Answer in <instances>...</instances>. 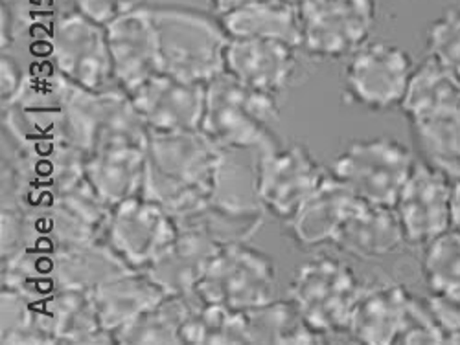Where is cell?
Here are the masks:
<instances>
[{
    "instance_id": "cell-1",
    "label": "cell",
    "mask_w": 460,
    "mask_h": 345,
    "mask_svg": "<svg viewBox=\"0 0 460 345\" xmlns=\"http://www.w3.org/2000/svg\"><path fill=\"white\" fill-rule=\"evenodd\" d=\"M225 152L203 131L149 133L142 195L173 217L217 199Z\"/></svg>"
},
{
    "instance_id": "cell-2",
    "label": "cell",
    "mask_w": 460,
    "mask_h": 345,
    "mask_svg": "<svg viewBox=\"0 0 460 345\" xmlns=\"http://www.w3.org/2000/svg\"><path fill=\"white\" fill-rule=\"evenodd\" d=\"M63 133L85 155L112 143L149 142V129L142 122L129 94L122 89L89 91L61 80Z\"/></svg>"
},
{
    "instance_id": "cell-3",
    "label": "cell",
    "mask_w": 460,
    "mask_h": 345,
    "mask_svg": "<svg viewBox=\"0 0 460 345\" xmlns=\"http://www.w3.org/2000/svg\"><path fill=\"white\" fill-rule=\"evenodd\" d=\"M161 70L191 83H210L225 72L230 35L221 22L188 8H151Z\"/></svg>"
},
{
    "instance_id": "cell-4",
    "label": "cell",
    "mask_w": 460,
    "mask_h": 345,
    "mask_svg": "<svg viewBox=\"0 0 460 345\" xmlns=\"http://www.w3.org/2000/svg\"><path fill=\"white\" fill-rule=\"evenodd\" d=\"M277 120V96L254 91L226 72L207 83L201 131L226 152L273 145L271 125Z\"/></svg>"
},
{
    "instance_id": "cell-5",
    "label": "cell",
    "mask_w": 460,
    "mask_h": 345,
    "mask_svg": "<svg viewBox=\"0 0 460 345\" xmlns=\"http://www.w3.org/2000/svg\"><path fill=\"white\" fill-rule=\"evenodd\" d=\"M414 164L405 143L377 136L350 143L333 160L330 173L363 201L394 208Z\"/></svg>"
},
{
    "instance_id": "cell-6",
    "label": "cell",
    "mask_w": 460,
    "mask_h": 345,
    "mask_svg": "<svg viewBox=\"0 0 460 345\" xmlns=\"http://www.w3.org/2000/svg\"><path fill=\"white\" fill-rule=\"evenodd\" d=\"M363 290L352 266L333 257H317L298 268L289 298L308 325L326 336L347 332Z\"/></svg>"
},
{
    "instance_id": "cell-7",
    "label": "cell",
    "mask_w": 460,
    "mask_h": 345,
    "mask_svg": "<svg viewBox=\"0 0 460 345\" xmlns=\"http://www.w3.org/2000/svg\"><path fill=\"white\" fill-rule=\"evenodd\" d=\"M277 268L270 255L247 243L225 245L217 250L196 296L203 303L249 311L275 299Z\"/></svg>"
},
{
    "instance_id": "cell-8",
    "label": "cell",
    "mask_w": 460,
    "mask_h": 345,
    "mask_svg": "<svg viewBox=\"0 0 460 345\" xmlns=\"http://www.w3.org/2000/svg\"><path fill=\"white\" fill-rule=\"evenodd\" d=\"M52 59L72 83L89 91L117 89L107 28L82 12H65L52 22Z\"/></svg>"
},
{
    "instance_id": "cell-9",
    "label": "cell",
    "mask_w": 460,
    "mask_h": 345,
    "mask_svg": "<svg viewBox=\"0 0 460 345\" xmlns=\"http://www.w3.org/2000/svg\"><path fill=\"white\" fill-rule=\"evenodd\" d=\"M298 12L302 48L323 59L352 56L376 24L374 0H300Z\"/></svg>"
},
{
    "instance_id": "cell-10",
    "label": "cell",
    "mask_w": 460,
    "mask_h": 345,
    "mask_svg": "<svg viewBox=\"0 0 460 345\" xmlns=\"http://www.w3.org/2000/svg\"><path fill=\"white\" fill-rule=\"evenodd\" d=\"M326 171L302 145L261 149L256 166V197L279 219L291 220L319 187Z\"/></svg>"
},
{
    "instance_id": "cell-11",
    "label": "cell",
    "mask_w": 460,
    "mask_h": 345,
    "mask_svg": "<svg viewBox=\"0 0 460 345\" xmlns=\"http://www.w3.org/2000/svg\"><path fill=\"white\" fill-rule=\"evenodd\" d=\"M412 70V59L402 47L368 43L352 54L344 72V91L367 110H389L402 105Z\"/></svg>"
},
{
    "instance_id": "cell-12",
    "label": "cell",
    "mask_w": 460,
    "mask_h": 345,
    "mask_svg": "<svg viewBox=\"0 0 460 345\" xmlns=\"http://www.w3.org/2000/svg\"><path fill=\"white\" fill-rule=\"evenodd\" d=\"M177 236L175 217L161 204L137 195L111 210L103 239L133 271H146Z\"/></svg>"
},
{
    "instance_id": "cell-13",
    "label": "cell",
    "mask_w": 460,
    "mask_h": 345,
    "mask_svg": "<svg viewBox=\"0 0 460 345\" xmlns=\"http://www.w3.org/2000/svg\"><path fill=\"white\" fill-rule=\"evenodd\" d=\"M451 178L416 160L394 204L407 245L428 246L451 229Z\"/></svg>"
},
{
    "instance_id": "cell-14",
    "label": "cell",
    "mask_w": 460,
    "mask_h": 345,
    "mask_svg": "<svg viewBox=\"0 0 460 345\" xmlns=\"http://www.w3.org/2000/svg\"><path fill=\"white\" fill-rule=\"evenodd\" d=\"M149 133L170 134L201 131L207 85L159 72L129 94Z\"/></svg>"
},
{
    "instance_id": "cell-15",
    "label": "cell",
    "mask_w": 460,
    "mask_h": 345,
    "mask_svg": "<svg viewBox=\"0 0 460 345\" xmlns=\"http://www.w3.org/2000/svg\"><path fill=\"white\" fill-rule=\"evenodd\" d=\"M105 28L112 73L119 89L131 94L153 75L163 72L151 8L144 6L135 10Z\"/></svg>"
},
{
    "instance_id": "cell-16",
    "label": "cell",
    "mask_w": 460,
    "mask_h": 345,
    "mask_svg": "<svg viewBox=\"0 0 460 345\" xmlns=\"http://www.w3.org/2000/svg\"><path fill=\"white\" fill-rule=\"evenodd\" d=\"M295 50L277 39L230 37L225 52V72L254 91L277 96L295 75Z\"/></svg>"
},
{
    "instance_id": "cell-17",
    "label": "cell",
    "mask_w": 460,
    "mask_h": 345,
    "mask_svg": "<svg viewBox=\"0 0 460 345\" xmlns=\"http://www.w3.org/2000/svg\"><path fill=\"white\" fill-rule=\"evenodd\" d=\"M146 151L142 143H112L85 160V177L96 194L111 206L142 195L146 180Z\"/></svg>"
},
{
    "instance_id": "cell-18",
    "label": "cell",
    "mask_w": 460,
    "mask_h": 345,
    "mask_svg": "<svg viewBox=\"0 0 460 345\" xmlns=\"http://www.w3.org/2000/svg\"><path fill=\"white\" fill-rule=\"evenodd\" d=\"M363 203L350 187L326 173L314 195L304 203L298 213L289 220L291 234L302 246L332 243L341 226Z\"/></svg>"
},
{
    "instance_id": "cell-19",
    "label": "cell",
    "mask_w": 460,
    "mask_h": 345,
    "mask_svg": "<svg viewBox=\"0 0 460 345\" xmlns=\"http://www.w3.org/2000/svg\"><path fill=\"white\" fill-rule=\"evenodd\" d=\"M219 248L221 245L205 236L179 229V236L144 272L166 294L196 296V289Z\"/></svg>"
},
{
    "instance_id": "cell-20",
    "label": "cell",
    "mask_w": 460,
    "mask_h": 345,
    "mask_svg": "<svg viewBox=\"0 0 460 345\" xmlns=\"http://www.w3.org/2000/svg\"><path fill=\"white\" fill-rule=\"evenodd\" d=\"M332 245L361 259L387 257L405 245L394 208L363 201L335 234Z\"/></svg>"
},
{
    "instance_id": "cell-21",
    "label": "cell",
    "mask_w": 460,
    "mask_h": 345,
    "mask_svg": "<svg viewBox=\"0 0 460 345\" xmlns=\"http://www.w3.org/2000/svg\"><path fill=\"white\" fill-rule=\"evenodd\" d=\"M43 309L54 343H114L100 320L93 290L58 289L43 299Z\"/></svg>"
},
{
    "instance_id": "cell-22",
    "label": "cell",
    "mask_w": 460,
    "mask_h": 345,
    "mask_svg": "<svg viewBox=\"0 0 460 345\" xmlns=\"http://www.w3.org/2000/svg\"><path fill=\"white\" fill-rule=\"evenodd\" d=\"M411 294L398 283L365 289L358 299L347 332L363 343H396Z\"/></svg>"
},
{
    "instance_id": "cell-23",
    "label": "cell",
    "mask_w": 460,
    "mask_h": 345,
    "mask_svg": "<svg viewBox=\"0 0 460 345\" xmlns=\"http://www.w3.org/2000/svg\"><path fill=\"white\" fill-rule=\"evenodd\" d=\"M166 292L144 271L112 278L93 290V299L103 327L114 334L144 311L157 305ZM114 338V336H112Z\"/></svg>"
},
{
    "instance_id": "cell-24",
    "label": "cell",
    "mask_w": 460,
    "mask_h": 345,
    "mask_svg": "<svg viewBox=\"0 0 460 345\" xmlns=\"http://www.w3.org/2000/svg\"><path fill=\"white\" fill-rule=\"evenodd\" d=\"M458 103L460 80L428 56L424 63L414 66L400 108L411 125H416L446 116Z\"/></svg>"
},
{
    "instance_id": "cell-25",
    "label": "cell",
    "mask_w": 460,
    "mask_h": 345,
    "mask_svg": "<svg viewBox=\"0 0 460 345\" xmlns=\"http://www.w3.org/2000/svg\"><path fill=\"white\" fill-rule=\"evenodd\" d=\"M181 232H194L225 246L247 243L263 224L256 206H243L214 199L196 210L175 217Z\"/></svg>"
},
{
    "instance_id": "cell-26",
    "label": "cell",
    "mask_w": 460,
    "mask_h": 345,
    "mask_svg": "<svg viewBox=\"0 0 460 345\" xmlns=\"http://www.w3.org/2000/svg\"><path fill=\"white\" fill-rule=\"evenodd\" d=\"M219 22L230 37H261L302 48L298 4L289 0H261L221 15Z\"/></svg>"
},
{
    "instance_id": "cell-27",
    "label": "cell",
    "mask_w": 460,
    "mask_h": 345,
    "mask_svg": "<svg viewBox=\"0 0 460 345\" xmlns=\"http://www.w3.org/2000/svg\"><path fill=\"white\" fill-rule=\"evenodd\" d=\"M133 268L105 241L70 246L56 255L59 289L94 290L102 283L131 272Z\"/></svg>"
},
{
    "instance_id": "cell-28",
    "label": "cell",
    "mask_w": 460,
    "mask_h": 345,
    "mask_svg": "<svg viewBox=\"0 0 460 345\" xmlns=\"http://www.w3.org/2000/svg\"><path fill=\"white\" fill-rule=\"evenodd\" d=\"M199 303L198 296L166 294L114 332V343H182V329Z\"/></svg>"
},
{
    "instance_id": "cell-29",
    "label": "cell",
    "mask_w": 460,
    "mask_h": 345,
    "mask_svg": "<svg viewBox=\"0 0 460 345\" xmlns=\"http://www.w3.org/2000/svg\"><path fill=\"white\" fill-rule=\"evenodd\" d=\"M249 343H321L324 336L314 331L291 298L271 299L245 311Z\"/></svg>"
},
{
    "instance_id": "cell-30",
    "label": "cell",
    "mask_w": 460,
    "mask_h": 345,
    "mask_svg": "<svg viewBox=\"0 0 460 345\" xmlns=\"http://www.w3.org/2000/svg\"><path fill=\"white\" fill-rule=\"evenodd\" d=\"M411 127L421 160L435 166L451 180L460 178V103L442 118Z\"/></svg>"
},
{
    "instance_id": "cell-31",
    "label": "cell",
    "mask_w": 460,
    "mask_h": 345,
    "mask_svg": "<svg viewBox=\"0 0 460 345\" xmlns=\"http://www.w3.org/2000/svg\"><path fill=\"white\" fill-rule=\"evenodd\" d=\"M0 341L3 343H54L43 301H37L19 290L3 287L0 299Z\"/></svg>"
},
{
    "instance_id": "cell-32",
    "label": "cell",
    "mask_w": 460,
    "mask_h": 345,
    "mask_svg": "<svg viewBox=\"0 0 460 345\" xmlns=\"http://www.w3.org/2000/svg\"><path fill=\"white\" fill-rule=\"evenodd\" d=\"M182 343H249L245 311L201 301L182 329Z\"/></svg>"
},
{
    "instance_id": "cell-33",
    "label": "cell",
    "mask_w": 460,
    "mask_h": 345,
    "mask_svg": "<svg viewBox=\"0 0 460 345\" xmlns=\"http://www.w3.org/2000/svg\"><path fill=\"white\" fill-rule=\"evenodd\" d=\"M421 274L431 294L460 303V232L449 229L424 246Z\"/></svg>"
},
{
    "instance_id": "cell-34",
    "label": "cell",
    "mask_w": 460,
    "mask_h": 345,
    "mask_svg": "<svg viewBox=\"0 0 460 345\" xmlns=\"http://www.w3.org/2000/svg\"><path fill=\"white\" fill-rule=\"evenodd\" d=\"M428 54L460 80V8L447 10L431 24Z\"/></svg>"
},
{
    "instance_id": "cell-35",
    "label": "cell",
    "mask_w": 460,
    "mask_h": 345,
    "mask_svg": "<svg viewBox=\"0 0 460 345\" xmlns=\"http://www.w3.org/2000/svg\"><path fill=\"white\" fill-rule=\"evenodd\" d=\"M396 343H444L428 301L411 298Z\"/></svg>"
},
{
    "instance_id": "cell-36",
    "label": "cell",
    "mask_w": 460,
    "mask_h": 345,
    "mask_svg": "<svg viewBox=\"0 0 460 345\" xmlns=\"http://www.w3.org/2000/svg\"><path fill=\"white\" fill-rule=\"evenodd\" d=\"M54 0H3V48L6 50L17 33L41 21Z\"/></svg>"
},
{
    "instance_id": "cell-37",
    "label": "cell",
    "mask_w": 460,
    "mask_h": 345,
    "mask_svg": "<svg viewBox=\"0 0 460 345\" xmlns=\"http://www.w3.org/2000/svg\"><path fill=\"white\" fill-rule=\"evenodd\" d=\"M147 0H74V6L102 26H109L117 19L140 10Z\"/></svg>"
},
{
    "instance_id": "cell-38",
    "label": "cell",
    "mask_w": 460,
    "mask_h": 345,
    "mask_svg": "<svg viewBox=\"0 0 460 345\" xmlns=\"http://www.w3.org/2000/svg\"><path fill=\"white\" fill-rule=\"evenodd\" d=\"M426 301L440 329L444 343H460V303L437 294H431Z\"/></svg>"
},
{
    "instance_id": "cell-39",
    "label": "cell",
    "mask_w": 460,
    "mask_h": 345,
    "mask_svg": "<svg viewBox=\"0 0 460 345\" xmlns=\"http://www.w3.org/2000/svg\"><path fill=\"white\" fill-rule=\"evenodd\" d=\"M0 85H3V107L10 105L15 101V98L21 94L22 85H24V78L26 73L22 72V68L17 65L15 59H12L10 56H3V65H0Z\"/></svg>"
},
{
    "instance_id": "cell-40",
    "label": "cell",
    "mask_w": 460,
    "mask_h": 345,
    "mask_svg": "<svg viewBox=\"0 0 460 345\" xmlns=\"http://www.w3.org/2000/svg\"><path fill=\"white\" fill-rule=\"evenodd\" d=\"M451 229L460 232V178L451 182Z\"/></svg>"
},
{
    "instance_id": "cell-41",
    "label": "cell",
    "mask_w": 460,
    "mask_h": 345,
    "mask_svg": "<svg viewBox=\"0 0 460 345\" xmlns=\"http://www.w3.org/2000/svg\"><path fill=\"white\" fill-rule=\"evenodd\" d=\"M254 3H261V0H210L212 8L216 10V13H217L219 17L225 15V13L234 12V10H238V8L254 4Z\"/></svg>"
}]
</instances>
